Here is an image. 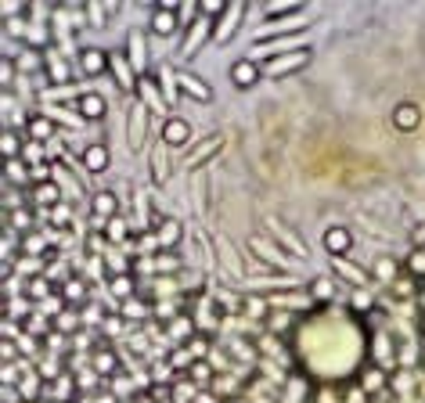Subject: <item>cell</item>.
Instances as JSON below:
<instances>
[{
  "instance_id": "d6986e66",
  "label": "cell",
  "mask_w": 425,
  "mask_h": 403,
  "mask_svg": "<svg viewBox=\"0 0 425 403\" xmlns=\"http://www.w3.org/2000/svg\"><path fill=\"white\" fill-rule=\"evenodd\" d=\"M33 224H36V216H33V209H8V231L11 234H33Z\"/></svg>"
},
{
  "instance_id": "7a4b0ae2",
  "label": "cell",
  "mask_w": 425,
  "mask_h": 403,
  "mask_svg": "<svg viewBox=\"0 0 425 403\" xmlns=\"http://www.w3.org/2000/svg\"><path fill=\"white\" fill-rule=\"evenodd\" d=\"M177 90H180L184 98L198 101V105H209V101H213V87L202 80V76H195V72H188V69L177 72Z\"/></svg>"
},
{
  "instance_id": "e575fe53",
  "label": "cell",
  "mask_w": 425,
  "mask_h": 403,
  "mask_svg": "<svg viewBox=\"0 0 425 403\" xmlns=\"http://www.w3.org/2000/svg\"><path fill=\"white\" fill-rule=\"evenodd\" d=\"M29 180V162L26 159H11L8 162V184H26Z\"/></svg>"
},
{
  "instance_id": "7dc6e473",
  "label": "cell",
  "mask_w": 425,
  "mask_h": 403,
  "mask_svg": "<svg viewBox=\"0 0 425 403\" xmlns=\"http://www.w3.org/2000/svg\"><path fill=\"white\" fill-rule=\"evenodd\" d=\"M40 375H44V382L62 378V375H58V364H54V360H44V364H40Z\"/></svg>"
},
{
  "instance_id": "8fae6325",
  "label": "cell",
  "mask_w": 425,
  "mask_h": 403,
  "mask_svg": "<svg viewBox=\"0 0 425 403\" xmlns=\"http://www.w3.org/2000/svg\"><path fill=\"white\" fill-rule=\"evenodd\" d=\"M54 134H58V123H54L51 116L36 112V116L26 119V137H29V141H36V144H51Z\"/></svg>"
},
{
  "instance_id": "cb8c5ba5",
  "label": "cell",
  "mask_w": 425,
  "mask_h": 403,
  "mask_svg": "<svg viewBox=\"0 0 425 403\" xmlns=\"http://www.w3.org/2000/svg\"><path fill=\"white\" fill-rule=\"evenodd\" d=\"M385 386H390V382H385L382 368H375V364H372V368H364V371H361V389H364V393H382Z\"/></svg>"
},
{
  "instance_id": "6da1fadb",
  "label": "cell",
  "mask_w": 425,
  "mask_h": 403,
  "mask_svg": "<svg viewBox=\"0 0 425 403\" xmlns=\"http://www.w3.org/2000/svg\"><path fill=\"white\" fill-rule=\"evenodd\" d=\"M180 4H170V0H162V4L152 8V22H148V29H152L155 36H162V40H170V36L180 33V15H177Z\"/></svg>"
},
{
  "instance_id": "e0dca14e",
  "label": "cell",
  "mask_w": 425,
  "mask_h": 403,
  "mask_svg": "<svg viewBox=\"0 0 425 403\" xmlns=\"http://www.w3.org/2000/svg\"><path fill=\"white\" fill-rule=\"evenodd\" d=\"M126 141H130V152H141V144H144V105L141 101L130 105V130H126Z\"/></svg>"
},
{
  "instance_id": "ab89813d",
  "label": "cell",
  "mask_w": 425,
  "mask_h": 403,
  "mask_svg": "<svg viewBox=\"0 0 425 403\" xmlns=\"http://www.w3.org/2000/svg\"><path fill=\"white\" fill-rule=\"evenodd\" d=\"M112 296L116 299H130L134 296V278H130V274H119V278H112Z\"/></svg>"
},
{
  "instance_id": "816d5d0a",
  "label": "cell",
  "mask_w": 425,
  "mask_h": 403,
  "mask_svg": "<svg viewBox=\"0 0 425 403\" xmlns=\"http://www.w3.org/2000/svg\"><path fill=\"white\" fill-rule=\"evenodd\" d=\"M18 396H22V393H18V389H11V386H4V403H15Z\"/></svg>"
},
{
  "instance_id": "30bf717a",
  "label": "cell",
  "mask_w": 425,
  "mask_h": 403,
  "mask_svg": "<svg viewBox=\"0 0 425 403\" xmlns=\"http://www.w3.org/2000/svg\"><path fill=\"white\" fill-rule=\"evenodd\" d=\"M263 80V69L256 65L252 58H238L234 65H231V83L238 87V90H249V87H256Z\"/></svg>"
},
{
  "instance_id": "603a6c76",
  "label": "cell",
  "mask_w": 425,
  "mask_h": 403,
  "mask_svg": "<svg viewBox=\"0 0 425 403\" xmlns=\"http://www.w3.org/2000/svg\"><path fill=\"white\" fill-rule=\"evenodd\" d=\"M44 389V375L40 371H26L22 378H18V393H22V400H36Z\"/></svg>"
},
{
  "instance_id": "277c9868",
  "label": "cell",
  "mask_w": 425,
  "mask_h": 403,
  "mask_svg": "<svg viewBox=\"0 0 425 403\" xmlns=\"http://www.w3.org/2000/svg\"><path fill=\"white\" fill-rule=\"evenodd\" d=\"M90 364H94V375H98V378L119 375V353H116L108 342H101V339H98L94 350H90Z\"/></svg>"
},
{
  "instance_id": "8992f818",
  "label": "cell",
  "mask_w": 425,
  "mask_h": 403,
  "mask_svg": "<svg viewBox=\"0 0 425 403\" xmlns=\"http://www.w3.org/2000/svg\"><path fill=\"white\" fill-rule=\"evenodd\" d=\"M390 123H393V130H400V134H415L422 126V108L415 101H400L390 112Z\"/></svg>"
},
{
  "instance_id": "2e32d148",
  "label": "cell",
  "mask_w": 425,
  "mask_h": 403,
  "mask_svg": "<svg viewBox=\"0 0 425 403\" xmlns=\"http://www.w3.org/2000/svg\"><path fill=\"white\" fill-rule=\"evenodd\" d=\"M90 209H94V216L98 220H112V216H119V195L116 191H98L94 198H90Z\"/></svg>"
},
{
  "instance_id": "ee69618b",
  "label": "cell",
  "mask_w": 425,
  "mask_h": 403,
  "mask_svg": "<svg viewBox=\"0 0 425 403\" xmlns=\"http://www.w3.org/2000/svg\"><path fill=\"white\" fill-rule=\"evenodd\" d=\"M11 83H15V58H4L0 62V87L11 90Z\"/></svg>"
},
{
  "instance_id": "83f0119b",
  "label": "cell",
  "mask_w": 425,
  "mask_h": 403,
  "mask_svg": "<svg viewBox=\"0 0 425 403\" xmlns=\"http://www.w3.org/2000/svg\"><path fill=\"white\" fill-rule=\"evenodd\" d=\"M400 270H404V263L390 260V256H382V260L372 267V274H375L379 281H397V278H400Z\"/></svg>"
},
{
  "instance_id": "7bdbcfd3",
  "label": "cell",
  "mask_w": 425,
  "mask_h": 403,
  "mask_svg": "<svg viewBox=\"0 0 425 403\" xmlns=\"http://www.w3.org/2000/svg\"><path fill=\"white\" fill-rule=\"evenodd\" d=\"M177 15H180V26H184V22H191V26H195L198 18H202V15H198V4H195V0H184V4L177 8Z\"/></svg>"
},
{
  "instance_id": "8d00e7d4",
  "label": "cell",
  "mask_w": 425,
  "mask_h": 403,
  "mask_svg": "<svg viewBox=\"0 0 425 403\" xmlns=\"http://www.w3.org/2000/svg\"><path fill=\"white\" fill-rule=\"evenodd\" d=\"M126 332V324H123V314H108L105 321H101V335L105 339H119Z\"/></svg>"
},
{
  "instance_id": "4dcf8cb0",
  "label": "cell",
  "mask_w": 425,
  "mask_h": 403,
  "mask_svg": "<svg viewBox=\"0 0 425 403\" xmlns=\"http://www.w3.org/2000/svg\"><path fill=\"white\" fill-rule=\"evenodd\" d=\"M15 62L22 65L26 72H36V69H44V62H47V54H44V51H36V47H22V54H18Z\"/></svg>"
},
{
  "instance_id": "ba28073f",
  "label": "cell",
  "mask_w": 425,
  "mask_h": 403,
  "mask_svg": "<svg viewBox=\"0 0 425 403\" xmlns=\"http://www.w3.org/2000/svg\"><path fill=\"white\" fill-rule=\"evenodd\" d=\"M126 62H130V69L137 72H148V44H144V33L141 29H130L126 33Z\"/></svg>"
},
{
  "instance_id": "d6a6232c",
  "label": "cell",
  "mask_w": 425,
  "mask_h": 403,
  "mask_svg": "<svg viewBox=\"0 0 425 403\" xmlns=\"http://www.w3.org/2000/svg\"><path fill=\"white\" fill-rule=\"evenodd\" d=\"M54 328H58V332L62 335H76L80 332V317H76V310H65V314H58V317H54Z\"/></svg>"
},
{
  "instance_id": "f907efd6",
  "label": "cell",
  "mask_w": 425,
  "mask_h": 403,
  "mask_svg": "<svg viewBox=\"0 0 425 403\" xmlns=\"http://www.w3.org/2000/svg\"><path fill=\"white\" fill-rule=\"evenodd\" d=\"M44 148H47V159H58V155H62V144H58V141H51V144H44Z\"/></svg>"
},
{
  "instance_id": "7402d4cb",
  "label": "cell",
  "mask_w": 425,
  "mask_h": 403,
  "mask_svg": "<svg viewBox=\"0 0 425 403\" xmlns=\"http://www.w3.org/2000/svg\"><path fill=\"white\" fill-rule=\"evenodd\" d=\"M105 238H108L112 245H123L126 238H130V224H126V216H123V213H119V216H112V220L105 224Z\"/></svg>"
},
{
  "instance_id": "c3c4849f",
  "label": "cell",
  "mask_w": 425,
  "mask_h": 403,
  "mask_svg": "<svg viewBox=\"0 0 425 403\" xmlns=\"http://www.w3.org/2000/svg\"><path fill=\"white\" fill-rule=\"evenodd\" d=\"M191 403H216V393H213V389H202V393H195Z\"/></svg>"
},
{
  "instance_id": "d590c367",
  "label": "cell",
  "mask_w": 425,
  "mask_h": 403,
  "mask_svg": "<svg viewBox=\"0 0 425 403\" xmlns=\"http://www.w3.org/2000/svg\"><path fill=\"white\" fill-rule=\"evenodd\" d=\"M123 321H148V306L141 299H123Z\"/></svg>"
},
{
  "instance_id": "44dd1931",
  "label": "cell",
  "mask_w": 425,
  "mask_h": 403,
  "mask_svg": "<svg viewBox=\"0 0 425 403\" xmlns=\"http://www.w3.org/2000/svg\"><path fill=\"white\" fill-rule=\"evenodd\" d=\"M26 296H29L33 303H44V299H51V296H54V285H51L47 274H36V278L26 285Z\"/></svg>"
},
{
  "instance_id": "9c48e42d",
  "label": "cell",
  "mask_w": 425,
  "mask_h": 403,
  "mask_svg": "<svg viewBox=\"0 0 425 403\" xmlns=\"http://www.w3.org/2000/svg\"><path fill=\"white\" fill-rule=\"evenodd\" d=\"M191 141V123L180 119V116H170L162 123V144L166 148H184Z\"/></svg>"
},
{
  "instance_id": "484cf974",
  "label": "cell",
  "mask_w": 425,
  "mask_h": 403,
  "mask_svg": "<svg viewBox=\"0 0 425 403\" xmlns=\"http://www.w3.org/2000/svg\"><path fill=\"white\" fill-rule=\"evenodd\" d=\"M404 274L415 281H425V249H411L408 260H404Z\"/></svg>"
},
{
  "instance_id": "f5cc1de1",
  "label": "cell",
  "mask_w": 425,
  "mask_h": 403,
  "mask_svg": "<svg viewBox=\"0 0 425 403\" xmlns=\"http://www.w3.org/2000/svg\"><path fill=\"white\" fill-rule=\"evenodd\" d=\"M422 335H425V314H422Z\"/></svg>"
},
{
  "instance_id": "5bb4252c",
  "label": "cell",
  "mask_w": 425,
  "mask_h": 403,
  "mask_svg": "<svg viewBox=\"0 0 425 403\" xmlns=\"http://www.w3.org/2000/svg\"><path fill=\"white\" fill-rule=\"evenodd\" d=\"M80 162H83L87 173H105L108 162H112V155H108L105 144H87V148L80 152Z\"/></svg>"
},
{
  "instance_id": "3957f363",
  "label": "cell",
  "mask_w": 425,
  "mask_h": 403,
  "mask_svg": "<svg viewBox=\"0 0 425 403\" xmlns=\"http://www.w3.org/2000/svg\"><path fill=\"white\" fill-rule=\"evenodd\" d=\"M108 69H112V54H108V51H101V47H83L80 51V72L87 80L105 76Z\"/></svg>"
},
{
  "instance_id": "681fc988",
  "label": "cell",
  "mask_w": 425,
  "mask_h": 403,
  "mask_svg": "<svg viewBox=\"0 0 425 403\" xmlns=\"http://www.w3.org/2000/svg\"><path fill=\"white\" fill-rule=\"evenodd\" d=\"M300 8H303V4H288V8H285V15H295ZM278 15H281V8H270V11H267V18H278Z\"/></svg>"
},
{
  "instance_id": "1f68e13d",
  "label": "cell",
  "mask_w": 425,
  "mask_h": 403,
  "mask_svg": "<svg viewBox=\"0 0 425 403\" xmlns=\"http://www.w3.org/2000/svg\"><path fill=\"white\" fill-rule=\"evenodd\" d=\"M22 328H26L29 335H36V339H47V335H51V324H47L44 314H26V317H22Z\"/></svg>"
},
{
  "instance_id": "b9f144b4",
  "label": "cell",
  "mask_w": 425,
  "mask_h": 403,
  "mask_svg": "<svg viewBox=\"0 0 425 403\" xmlns=\"http://www.w3.org/2000/svg\"><path fill=\"white\" fill-rule=\"evenodd\" d=\"M22 252H29V256H44V252H47L44 238L36 234V231H33V234H26V238H22Z\"/></svg>"
},
{
  "instance_id": "836d02e7",
  "label": "cell",
  "mask_w": 425,
  "mask_h": 403,
  "mask_svg": "<svg viewBox=\"0 0 425 403\" xmlns=\"http://www.w3.org/2000/svg\"><path fill=\"white\" fill-rule=\"evenodd\" d=\"M112 72H116V80L123 90H130V62H126V54H112Z\"/></svg>"
},
{
  "instance_id": "4316f807",
  "label": "cell",
  "mask_w": 425,
  "mask_h": 403,
  "mask_svg": "<svg viewBox=\"0 0 425 403\" xmlns=\"http://www.w3.org/2000/svg\"><path fill=\"white\" fill-rule=\"evenodd\" d=\"M209 342H213V339H209L206 332H195L188 342H184V350H188V357H191V360H206V353H209Z\"/></svg>"
},
{
  "instance_id": "74e56055",
  "label": "cell",
  "mask_w": 425,
  "mask_h": 403,
  "mask_svg": "<svg viewBox=\"0 0 425 403\" xmlns=\"http://www.w3.org/2000/svg\"><path fill=\"white\" fill-rule=\"evenodd\" d=\"M152 378H155V386H173V360L152 364Z\"/></svg>"
},
{
  "instance_id": "bcb514c9",
  "label": "cell",
  "mask_w": 425,
  "mask_h": 403,
  "mask_svg": "<svg viewBox=\"0 0 425 403\" xmlns=\"http://www.w3.org/2000/svg\"><path fill=\"white\" fill-rule=\"evenodd\" d=\"M51 224H58V227H69V209H65V206L51 209Z\"/></svg>"
},
{
  "instance_id": "f35d334b",
  "label": "cell",
  "mask_w": 425,
  "mask_h": 403,
  "mask_svg": "<svg viewBox=\"0 0 425 403\" xmlns=\"http://www.w3.org/2000/svg\"><path fill=\"white\" fill-rule=\"evenodd\" d=\"M170 335H177V339H184V342H188V339L195 335V324H191V317H188V314L173 317V324H170Z\"/></svg>"
},
{
  "instance_id": "db71d44e",
  "label": "cell",
  "mask_w": 425,
  "mask_h": 403,
  "mask_svg": "<svg viewBox=\"0 0 425 403\" xmlns=\"http://www.w3.org/2000/svg\"><path fill=\"white\" fill-rule=\"evenodd\" d=\"M234 403H245V400H234Z\"/></svg>"
},
{
  "instance_id": "ac0fdd59",
  "label": "cell",
  "mask_w": 425,
  "mask_h": 403,
  "mask_svg": "<svg viewBox=\"0 0 425 403\" xmlns=\"http://www.w3.org/2000/svg\"><path fill=\"white\" fill-rule=\"evenodd\" d=\"M44 76H47L51 83L65 87V83L72 80V69H69V62L62 58V54H47V62H44Z\"/></svg>"
},
{
  "instance_id": "4fadbf2b",
  "label": "cell",
  "mask_w": 425,
  "mask_h": 403,
  "mask_svg": "<svg viewBox=\"0 0 425 403\" xmlns=\"http://www.w3.org/2000/svg\"><path fill=\"white\" fill-rule=\"evenodd\" d=\"M76 108H80V116H83L87 123H101L105 112H108V101L98 94V90H83L80 101H76Z\"/></svg>"
},
{
  "instance_id": "f6af8a7d",
  "label": "cell",
  "mask_w": 425,
  "mask_h": 403,
  "mask_svg": "<svg viewBox=\"0 0 425 403\" xmlns=\"http://www.w3.org/2000/svg\"><path fill=\"white\" fill-rule=\"evenodd\" d=\"M245 314L249 317H267V303L263 299H245Z\"/></svg>"
},
{
  "instance_id": "52a82bcc",
  "label": "cell",
  "mask_w": 425,
  "mask_h": 403,
  "mask_svg": "<svg viewBox=\"0 0 425 403\" xmlns=\"http://www.w3.org/2000/svg\"><path fill=\"white\" fill-rule=\"evenodd\" d=\"M321 242H324V252H328V256H339V260H342V256L354 252V231L342 227V224H336V227L324 231Z\"/></svg>"
},
{
  "instance_id": "7c38bea8",
  "label": "cell",
  "mask_w": 425,
  "mask_h": 403,
  "mask_svg": "<svg viewBox=\"0 0 425 403\" xmlns=\"http://www.w3.org/2000/svg\"><path fill=\"white\" fill-rule=\"evenodd\" d=\"M152 234H155L159 249H173V252H177L180 238H184V227H180V220H173V216H162L159 224L152 227Z\"/></svg>"
},
{
  "instance_id": "f1b7e54d",
  "label": "cell",
  "mask_w": 425,
  "mask_h": 403,
  "mask_svg": "<svg viewBox=\"0 0 425 403\" xmlns=\"http://www.w3.org/2000/svg\"><path fill=\"white\" fill-rule=\"evenodd\" d=\"M310 296H313V299H321V303H328L331 296H336V278H328V274L313 278V281H310Z\"/></svg>"
},
{
  "instance_id": "ffe728a7",
  "label": "cell",
  "mask_w": 425,
  "mask_h": 403,
  "mask_svg": "<svg viewBox=\"0 0 425 403\" xmlns=\"http://www.w3.org/2000/svg\"><path fill=\"white\" fill-rule=\"evenodd\" d=\"M148 263L155 267V274H177L180 270V256L173 249H155V256Z\"/></svg>"
},
{
  "instance_id": "5b68a950",
  "label": "cell",
  "mask_w": 425,
  "mask_h": 403,
  "mask_svg": "<svg viewBox=\"0 0 425 403\" xmlns=\"http://www.w3.org/2000/svg\"><path fill=\"white\" fill-rule=\"evenodd\" d=\"M29 198H33V206H36V209H58V206H62V188L54 184V180L40 177V180H33Z\"/></svg>"
},
{
  "instance_id": "d4e9b609",
  "label": "cell",
  "mask_w": 425,
  "mask_h": 403,
  "mask_svg": "<svg viewBox=\"0 0 425 403\" xmlns=\"http://www.w3.org/2000/svg\"><path fill=\"white\" fill-rule=\"evenodd\" d=\"M4 159L11 162V159H22V152H26V144H22V134L15 130V126H4Z\"/></svg>"
},
{
  "instance_id": "f546056e",
  "label": "cell",
  "mask_w": 425,
  "mask_h": 403,
  "mask_svg": "<svg viewBox=\"0 0 425 403\" xmlns=\"http://www.w3.org/2000/svg\"><path fill=\"white\" fill-rule=\"evenodd\" d=\"M188 378L195 382V386H209L216 375H213V368H209V360H191V364H188Z\"/></svg>"
},
{
  "instance_id": "9a60e30c",
  "label": "cell",
  "mask_w": 425,
  "mask_h": 403,
  "mask_svg": "<svg viewBox=\"0 0 425 403\" xmlns=\"http://www.w3.org/2000/svg\"><path fill=\"white\" fill-rule=\"evenodd\" d=\"M62 299L72 306V310H83L90 303V292H87V281L80 278V274H72V278L62 285Z\"/></svg>"
},
{
  "instance_id": "60d3db41",
  "label": "cell",
  "mask_w": 425,
  "mask_h": 403,
  "mask_svg": "<svg viewBox=\"0 0 425 403\" xmlns=\"http://www.w3.org/2000/svg\"><path fill=\"white\" fill-rule=\"evenodd\" d=\"M224 11H227L224 0H202V4H198V15L206 18V22H209V18H224Z\"/></svg>"
}]
</instances>
